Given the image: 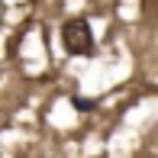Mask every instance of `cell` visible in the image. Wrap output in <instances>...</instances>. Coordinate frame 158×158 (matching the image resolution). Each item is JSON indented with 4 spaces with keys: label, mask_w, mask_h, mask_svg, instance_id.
I'll use <instances>...</instances> for the list:
<instances>
[{
    "label": "cell",
    "mask_w": 158,
    "mask_h": 158,
    "mask_svg": "<svg viewBox=\"0 0 158 158\" xmlns=\"http://www.w3.org/2000/svg\"><path fill=\"white\" fill-rule=\"evenodd\" d=\"M61 45H64L68 55H84V58H90V55L97 52L90 23L87 19H68V23L61 26Z\"/></svg>",
    "instance_id": "obj_1"
},
{
    "label": "cell",
    "mask_w": 158,
    "mask_h": 158,
    "mask_svg": "<svg viewBox=\"0 0 158 158\" xmlns=\"http://www.w3.org/2000/svg\"><path fill=\"white\" fill-rule=\"evenodd\" d=\"M71 103H74L77 110H94V100H81V97H71Z\"/></svg>",
    "instance_id": "obj_2"
}]
</instances>
